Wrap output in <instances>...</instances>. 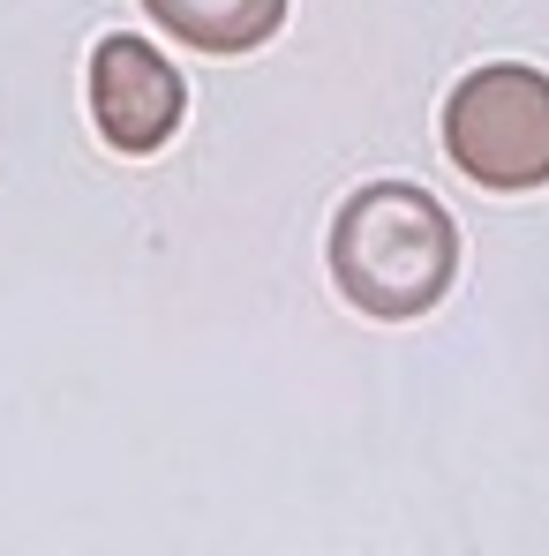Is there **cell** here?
<instances>
[{
    "mask_svg": "<svg viewBox=\"0 0 549 556\" xmlns=\"http://www.w3.org/2000/svg\"><path fill=\"white\" fill-rule=\"evenodd\" d=\"M144 15L196 53H257L264 38H278L286 0H144Z\"/></svg>",
    "mask_w": 549,
    "mask_h": 556,
    "instance_id": "277c9868",
    "label": "cell"
},
{
    "mask_svg": "<svg viewBox=\"0 0 549 556\" xmlns=\"http://www.w3.org/2000/svg\"><path fill=\"white\" fill-rule=\"evenodd\" d=\"M182 113H188V84L151 38H128V30L98 38V53H91V121L121 159H151L159 143H174Z\"/></svg>",
    "mask_w": 549,
    "mask_h": 556,
    "instance_id": "3957f363",
    "label": "cell"
},
{
    "mask_svg": "<svg viewBox=\"0 0 549 556\" xmlns=\"http://www.w3.org/2000/svg\"><path fill=\"white\" fill-rule=\"evenodd\" d=\"M445 151L474 188H549V76L527 61H489L445 98Z\"/></svg>",
    "mask_w": 549,
    "mask_h": 556,
    "instance_id": "7a4b0ae2",
    "label": "cell"
},
{
    "mask_svg": "<svg viewBox=\"0 0 549 556\" xmlns=\"http://www.w3.org/2000/svg\"><path fill=\"white\" fill-rule=\"evenodd\" d=\"M332 278L376 324L429 316L459 278L452 211L414 181H369L332 218Z\"/></svg>",
    "mask_w": 549,
    "mask_h": 556,
    "instance_id": "6da1fadb",
    "label": "cell"
}]
</instances>
